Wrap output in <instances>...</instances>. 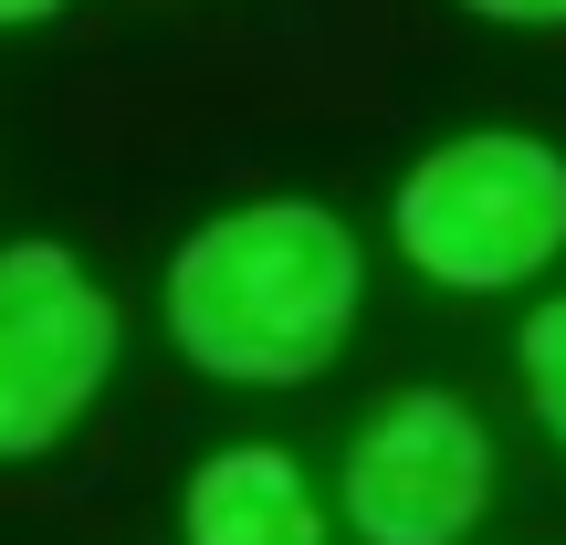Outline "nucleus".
Returning <instances> with one entry per match:
<instances>
[{"label":"nucleus","instance_id":"1","mask_svg":"<svg viewBox=\"0 0 566 545\" xmlns=\"http://www.w3.org/2000/svg\"><path fill=\"white\" fill-rule=\"evenodd\" d=\"M367 294V252L325 200H252L189 231L168 263V336L200 378L304 388L336 367Z\"/></svg>","mask_w":566,"mask_h":545},{"label":"nucleus","instance_id":"2","mask_svg":"<svg viewBox=\"0 0 566 545\" xmlns=\"http://www.w3.org/2000/svg\"><path fill=\"white\" fill-rule=\"evenodd\" d=\"M388 231L441 294H514L566 252V158L546 137H451L399 179Z\"/></svg>","mask_w":566,"mask_h":545},{"label":"nucleus","instance_id":"3","mask_svg":"<svg viewBox=\"0 0 566 545\" xmlns=\"http://www.w3.org/2000/svg\"><path fill=\"white\" fill-rule=\"evenodd\" d=\"M116 378V304L63 242L0 252V462L53 451Z\"/></svg>","mask_w":566,"mask_h":545},{"label":"nucleus","instance_id":"4","mask_svg":"<svg viewBox=\"0 0 566 545\" xmlns=\"http://www.w3.org/2000/svg\"><path fill=\"white\" fill-rule=\"evenodd\" d=\"M493 504V430L451 388H409L346 451V525L367 545H462Z\"/></svg>","mask_w":566,"mask_h":545},{"label":"nucleus","instance_id":"5","mask_svg":"<svg viewBox=\"0 0 566 545\" xmlns=\"http://www.w3.org/2000/svg\"><path fill=\"white\" fill-rule=\"evenodd\" d=\"M179 525H189V545H336L315 493H304V472H294V451H273V441L210 451L189 472Z\"/></svg>","mask_w":566,"mask_h":545},{"label":"nucleus","instance_id":"6","mask_svg":"<svg viewBox=\"0 0 566 545\" xmlns=\"http://www.w3.org/2000/svg\"><path fill=\"white\" fill-rule=\"evenodd\" d=\"M514 367H525V399H535V420H546L556 441H566V294L525 315V336H514Z\"/></svg>","mask_w":566,"mask_h":545},{"label":"nucleus","instance_id":"7","mask_svg":"<svg viewBox=\"0 0 566 545\" xmlns=\"http://www.w3.org/2000/svg\"><path fill=\"white\" fill-rule=\"evenodd\" d=\"M483 21H514V32H566V0H462Z\"/></svg>","mask_w":566,"mask_h":545},{"label":"nucleus","instance_id":"8","mask_svg":"<svg viewBox=\"0 0 566 545\" xmlns=\"http://www.w3.org/2000/svg\"><path fill=\"white\" fill-rule=\"evenodd\" d=\"M63 0H0V32H21V21H53Z\"/></svg>","mask_w":566,"mask_h":545}]
</instances>
